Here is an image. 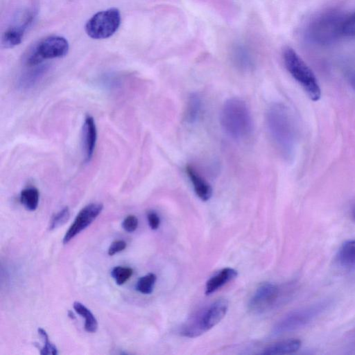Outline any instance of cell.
<instances>
[{"mask_svg": "<svg viewBox=\"0 0 355 355\" xmlns=\"http://www.w3.org/2000/svg\"><path fill=\"white\" fill-rule=\"evenodd\" d=\"M269 135L275 146L286 159L293 152L295 132L288 109L282 103L271 104L266 113Z\"/></svg>", "mask_w": 355, "mask_h": 355, "instance_id": "1", "label": "cell"}, {"mask_svg": "<svg viewBox=\"0 0 355 355\" xmlns=\"http://www.w3.org/2000/svg\"><path fill=\"white\" fill-rule=\"evenodd\" d=\"M220 122L225 132L232 139L240 140L252 130V118L245 102L239 98L227 100L223 105Z\"/></svg>", "mask_w": 355, "mask_h": 355, "instance_id": "2", "label": "cell"}, {"mask_svg": "<svg viewBox=\"0 0 355 355\" xmlns=\"http://www.w3.org/2000/svg\"><path fill=\"white\" fill-rule=\"evenodd\" d=\"M282 55L284 65L291 76L302 87L310 99L318 101L321 97V89L311 69L290 46L284 49Z\"/></svg>", "mask_w": 355, "mask_h": 355, "instance_id": "3", "label": "cell"}, {"mask_svg": "<svg viewBox=\"0 0 355 355\" xmlns=\"http://www.w3.org/2000/svg\"><path fill=\"white\" fill-rule=\"evenodd\" d=\"M338 10H329L315 17L310 24L307 35L310 40L319 44L333 42L341 35L347 19Z\"/></svg>", "mask_w": 355, "mask_h": 355, "instance_id": "4", "label": "cell"}, {"mask_svg": "<svg viewBox=\"0 0 355 355\" xmlns=\"http://www.w3.org/2000/svg\"><path fill=\"white\" fill-rule=\"evenodd\" d=\"M228 302L218 299L207 307L198 312L182 328V334L188 338H196L216 326L225 315Z\"/></svg>", "mask_w": 355, "mask_h": 355, "instance_id": "5", "label": "cell"}, {"mask_svg": "<svg viewBox=\"0 0 355 355\" xmlns=\"http://www.w3.org/2000/svg\"><path fill=\"white\" fill-rule=\"evenodd\" d=\"M69 49L67 40L60 35L46 37L34 44L27 51L24 62L29 67L42 64L44 60L62 58Z\"/></svg>", "mask_w": 355, "mask_h": 355, "instance_id": "6", "label": "cell"}, {"mask_svg": "<svg viewBox=\"0 0 355 355\" xmlns=\"http://www.w3.org/2000/svg\"><path fill=\"white\" fill-rule=\"evenodd\" d=\"M121 17L116 8L99 11L91 17L85 25L87 35L95 40L106 39L113 35L120 26Z\"/></svg>", "mask_w": 355, "mask_h": 355, "instance_id": "7", "label": "cell"}, {"mask_svg": "<svg viewBox=\"0 0 355 355\" xmlns=\"http://www.w3.org/2000/svg\"><path fill=\"white\" fill-rule=\"evenodd\" d=\"M36 16L34 9L26 10L17 21L11 25L3 33L1 37V44L4 48L10 49L19 45L28 27H30Z\"/></svg>", "mask_w": 355, "mask_h": 355, "instance_id": "8", "label": "cell"}, {"mask_svg": "<svg viewBox=\"0 0 355 355\" xmlns=\"http://www.w3.org/2000/svg\"><path fill=\"white\" fill-rule=\"evenodd\" d=\"M320 310V306H318L292 312L277 322L274 332L280 334L302 327L315 318Z\"/></svg>", "mask_w": 355, "mask_h": 355, "instance_id": "9", "label": "cell"}, {"mask_svg": "<svg viewBox=\"0 0 355 355\" xmlns=\"http://www.w3.org/2000/svg\"><path fill=\"white\" fill-rule=\"evenodd\" d=\"M103 208V204L93 202L84 207L77 214L63 238V243L67 244L81 231L87 227L100 214Z\"/></svg>", "mask_w": 355, "mask_h": 355, "instance_id": "10", "label": "cell"}, {"mask_svg": "<svg viewBox=\"0 0 355 355\" xmlns=\"http://www.w3.org/2000/svg\"><path fill=\"white\" fill-rule=\"evenodd\" d=\"M279 294L278 286L272 283L259 286L252 296L249 308L256 313H263L269 309L277 301Z\"/></svg>", "mask_w": 355, "mask_h": 355, "instance_id": "11", "label": "cell"}, {"mask_svg": "<svg viewBox=\"0 0 355 355\" xmlns=\"http://www.w3.org/2000/svg\"><path fill=\"white\" fill-rule=\"evenodd\" d=\"M83 148L85 162L92 159L97 140V129L94 119L87 115L85 118L82 130Z\"/></svg>", "mask_w": 355, "mask_h": 355, "instance_id": "12", "label": "cell"}, {"mask_svg": "<svg viewBox=\"0 0 355 355\" xmlns=\"http://www.w3.org/2000/svg\"><path fill=\"white\" fill-rule=\"evenodd\" d=\"M186 173L198 197L203 201L209 200L212 196L211 185L193 166L187 165Z\"/></svg>", "mask_w": 355, "mask_h": 355, "instance_id": "13", "label": "cell"}, {"mask_svg": "<svg viewBox=\"0 0 355 355\" xmlns=\"http://www.w3.org/2000/svg\"><path fill=\"white\" fill-rule=\"evenodd\" d=\"M24 72L19 80V87L22 89H28L36 85L49 70V65L40 64Z\"/></svg>", "mask_w": 355, "mask_h": 355, "instance_id": "14", "label": "cell"}, {"mask_svg": "<svg viewBox=\"0 0 355 355\" xmlns=\"http://www.w3.org/2000/svg\"><path fill=\"white\" fill-rule=\"evenodd\" d=\"M237 276V271L232 268L222 269L206 283L205 294L207 295L216 291L223 285L232 281Z\"/></svg>", "mask_w": 355, "mask_h": 355, "instance_id": "15", "label": "cell"}, {"mask_svg": "<svg viewBox=\"0 0 355 355\" xmlns=\"http://www.w3.org/2000/svg\"><path fill=\"white\" fill-rule=\"evenodd\" d=\"M302 342L299 339H288L274 343L267 347L261 354L282 355L297 352L301 347Z\"/></svg>", "mask_w": 355, "mask_h": 355, "instance_id": "16", "label": "cell"}, {"mask_svg": "<svg viewBox=\"0 0 355 355\" xmlns=\"http://www.w3.org/2000/svg\"><path fill=\"white\" fill-rule=\"evenodd\" d=\"M202 111V100L197 93H192L188 98L184 118L187 123H196Z\"/></svg>", "mask_w": 355, "mask_h": 355, "instance_id": "17", "label": "cell"}, {"mask_svg": "<svg viewBox=\"0 0 355 355\" xmlns=\"http://www.w3.org/2000/svg\"><path fill=\"white\" fill-rule=\"evenodd\" d=\"M338 263L344 267L355 266V239L345 242L337 254Z\"/></svg>", "mask_w": 355, "mask_h": 355, "instance_id": "18", "label": "cell"}, {"mask_svg": "<svg viewBox=\"0 0 355 355\" xmlns=\"http://www.w3.org/2000/svg\"><path fill=\"white\" fill-rule=\"evenodd\" d=\"M39 199L40 193L35 187L25 188L20 193V202L29 211H35L37 208Z\"/></svg>", "mask_w": 355, "mask_h": 355, "instance_id": "19", "label": "cell"}, {"mask_svg": "<svg viewBox=\"0 0 355 355\" xmlns=\"http://www.w3.org/2000/svg\"><path fill=\"white\" fill-rule=\"evenodd\" d=\"M76 313L85 318V329L89 333H94L98 329V322L93 313L85 305L79 302L73 303Z\"/></svg>", "mask_w": 355, "mask_h": 355, "instance_id": "20", "label": "cell"}, {"mask_svg": "<svg viewBox=\"0 0 355 355\" xmlns=\"http://www.w3.org/2000/svg\"><path fill=\"white\" fill-rule=\"evenodd\" d=\"M233 60L235 65L242 71H248L252 68L253 61L247 49L242 46L235 48L233 51Z\"/></svg>", "mask_w": 355, "mask_h": 355, "instance_id": "21", "label": "cell"}, {"mask_svg": "<svg viewBox=\"0 0 355 355\" xmlns=\"http://www.w3.org/2000/svg\"><path fill=\"white\" fill-rule=\"evenodd\" d=\"M157 277L153 273H148L140 277L136 284V289L143 294H150L156 282Z\"/></svg>", "mask_w": 355, "mask_h": 355, "instance_id": "22", "label": "cell"}, {"mask_svg": "<svg viewBox=\"0 0 355 355\" xmlns=\"http://www.w3.org/2000/svg\"><path fill=\"white\" fill-rule=\"evenodd\" d=\"M132 273V269L128 267L116 266L111 270V276L118 285L123 284Z\"/></svg>", "mask_w": 355, "mask_h": 355, "instance_id": "23", "label": "cell"}, {"mask_svg": "<svg viewBox=\"0 0 355 355\" xmlns=\"http://www.w3.org/2000/svg\"><path fill=\"white\" fill-rule=\"evenodd\" d=\"M69 209L68 207H64L52 216L49 223V230H53L63 225L69 219Z\"/></svg>", "mask_w": 355, "mask_h": 355, "instance_id": "24", "label": "cell"}, {"mask_svg": "<svg viewBox=\"0 0 355 355\" xmlns=\"http://www.w3.org/2000/svg\"><path fill=\"white\" fill-rule=\"evenodd\" d=\"M38 333L44 341V346L40 350V354L42 355H57L58 349L55 345H53L49 340V336L47 333L42 328H39L37 329Z\"/></svg>", "mask_w": 355, "mask_h": 355, "instance_id": "25", "label": "cell"}, {"mask_svg": "<svg viewBox=\"0 0 355 355\" xmlns=\"http://www.w3.org/2000/svg\"><path fill=\"white\" fill-rule=\"evenodd\" d=\"M343 35L355 36V12L347 17L343 28Z\"/></svg>", "mask_w": 355, "mask_h": 355, "instance_id": "26", "label": "cell"}, {"mask_svg": "<svg viewBox=\"0 0 355 355\" xmlns=\"http://www.w3.org/2000/svg\"><path fill=\"white\" fill-rule=\"evenodd\" d=\"M138 226V220L136 216L129 215L126 216L122 222L123 230L128 232H133Z\"/></svg>", "mask_w": 355, "mask_h": 355, "instance_id": "27", "label": "cell"}, {"mask_svg": "<svg viewBox=\"0 0 355 355\" xmlns=\"http://www.w3.org/2000/svg\"><path fill=\"white\" fill-rule=\"evenodd\" d=\"M126 248V243L123 240L114 241L111 243L108 248V254L113 256L114 254L123 250Z\"/></svg>", "mask_w": 355, "mask_h": 355, "instance_id": "28", "label": "cell"}, {"mask_svg": "<svg viewBox=\"0 0 355 355\" xmlns=\"http://www.w3.org/2000/svg\"><path fill=\"white\" fill-rule=\"evenodd\" d=\"M147 219L148 225L152 230H155L159 227L160 219L157 213L153 211H149L147 214Z\"/></svg>", "mask_w": 355, "mask_h": 355, "instance_id": "29", "label": "cell"}, {"mask_svg": "<svg viewBox=\"0 0 355 355\" xmlns=\"http://www.w3.org/2000/svg\"><path fill=\"white\" fill-rule=\"evenodd\" d=\"M348 80L349 85L352 87V89L355 91V71H353L349 73L348 76Z\"/></svg>", "mask_w": 355, "mask_h": 355, "instance_id": "30", "label": "cell"}, {"mask_svg": "<svg viewBox=\"0 0 355 355\" xmlns=\"http://www.w3.org/2000/svg\"><path fill=\"white\" fill-rule=\"evenodd\" d=\"M68 316L71 318V319H75V315L73 314V313L69 310L68 311Z\"/></svg>", "mask_w": 355, "mask_h": 355, "instance_id": "31", "label": "cell"}, {"mask_svg": "<svg viewBox=\"0 0 355 355\" xmlns=\"http://www.w3.org/2000/svg\"><path fill=\"white\" fill-rule=\"evenodd\" d=\"M354 218H355V211H354Z\"/></svg>", "mask_w": 355, "mask_h": 355, "instance_id": "32", "label": "cell"}]
</instances>
